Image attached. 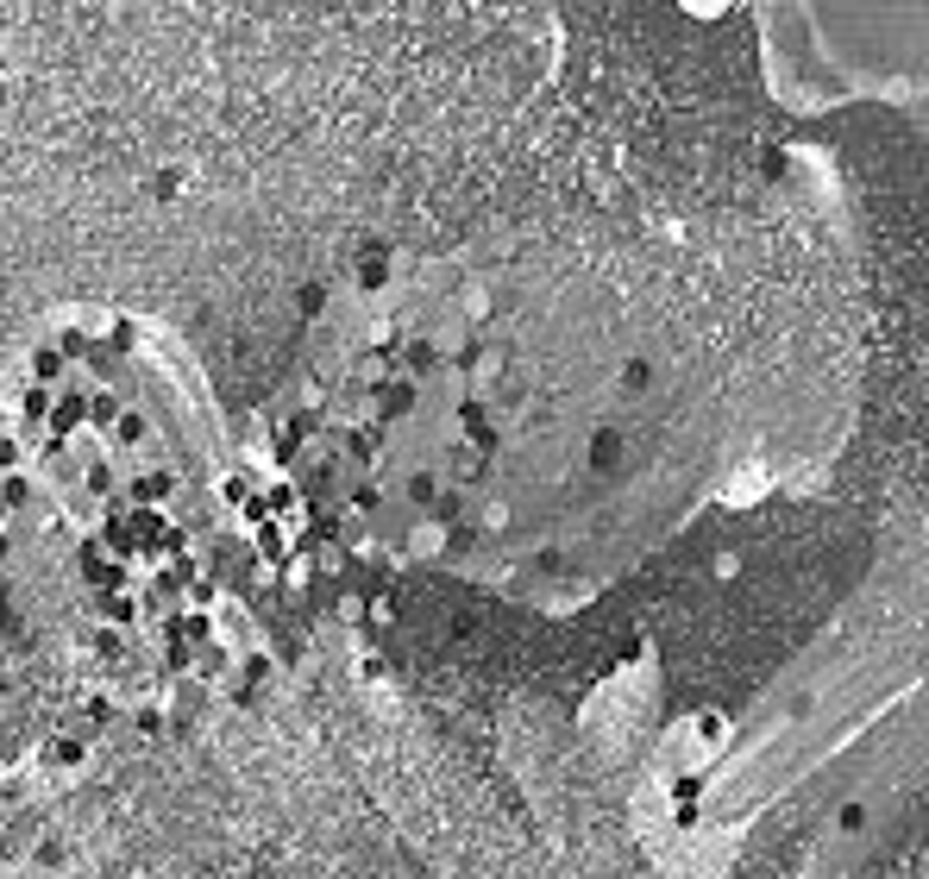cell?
<instances>
[{
	"label": "cell",
	"instance_id": "obj_1",
	"mask_svg": "<svg viewBox=\"0 0 929 879\" xmlns=\"http://www.w3.org/2000/svg\"><path fill=\"white\" fill-rule=\"evenodd\" d=\"M590 459H596V465H603V471H609V465H615V459H622V434H615V427H603V434H596V440H590Z\"/></svg>",
	"mask_w": 929,
	"mask_h": 879
}]
</instances>
